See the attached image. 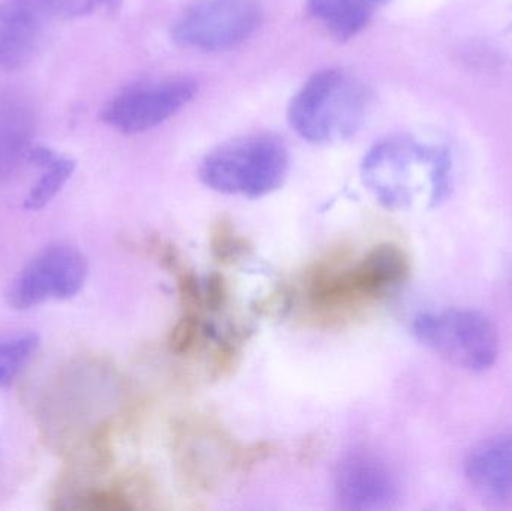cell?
Masks as SVG:
<instances>
[{
	"label": "cell",
	"instance_id": "6da1fadb",
	"mask_svg": "<svg viewBox=\"0 0 512 511\" xmlns=\"http://www.w3.org/2000/svg\"><path fill=\"white\" fill-rule=\"evenodd\" d=\"M409 276L411 260L397 243H378L357 260L351 246L337 245L307 266L298 296L307 320L340 326L394 296Z\"/></svg>",
	"mask_w": 512,
	"mask_h": 511
},
{
	"label": "cell",
	"instance_id": "8fae6325",
	"mask_svg": "<svg viewBox=\"0 0 512 511\" xmlns=\"http://www.w3.org/2000/svg\"><path fill=\"white\" fill-rule=\"evenodd\" d=\"M38 116L32 99L17 89L0 90V183L27 161Z\"/></svg>",
	"mask_w": 512,
	"mask_h": 511
},
{
	"label": "cell",
	"instance_id": "7a4b0ae2",
	"mask_svg": "<svg viewBox=\"0 0 512 511\" xmlns=\"http://www.w3.org/2000/svg\"><path fill=\"white\" fill-rule=\"evenodd\" d=\"M369 102V90L357 78L342 69H322L291 99L289 125L309 143L345 140L363 125Z\"/></svg>",
	"mask_w": 512,
	"mask_h": 511
},
{
	"label": "cell",
	"instance_id": "277c9868",
	"mask_svg": "<svg viewBox=\"0 0 512 511\" xmlns=\"http://www.w3.org/2000/svg\"><path fill=\"white\" fill-rule=\"evenodd\" d=\"M412 332L442 359L465 371H487L498 359V329L489 317L472 309L423 312L415 318Z\"/></svg>",
	"mask_w": 512,
	"mask_h": 511
},
{
	"label": "cell",
	"instance_id": "9a60e30c",
	"mask_svg": "<svg viewBox=\"0 0 512 511\" xmlns=\"http://www.w3.org/2000/svg\"><path fill=\"white\" fill-rule=\"evenodd\" d=\"M209 249L221 266H236L254 254L251 240L237 230L231 219L219 218L209 230Z\"/></svg>",
	"mask_w": 512,
	"mask_h": 511
},
{
	"label": "cell",
	"instance_id": "9c48e42d",
	"mask_svg": "<svg viewBox=\"0 0 512 511\" xmlns=\"http://www.w3.org/2000/svg\"><path fill=\"white\" fill-rule=\"evenodd\" d=\"M337 500L348 510H384L399 497V486L390 468L364 450L348 453L334 473Z\"/></svg>",
	"mask_w": 512,
	"mask_h": 511
},
{
	"label": "cell",
	"instance_id": "52a82bcc",
	"mask_svg": "<svg viewBox=\"0 0 512 511\" xmlns=\"http://www.w3.org/2000/svg\"><path fill=\"white\" fill-rule=\"evenodd\" d=\"M195 93L197 84L191 78L141 81L117 93L102 110V120L123 134L149 131L179 113Z\"/></svg>",
	"mask_w": 512,
	"mask_h": 511
},
{
	"label": "cell",
	"instance_id": "e0dca14e",
	"mask_svg": "<svg viewBox=\"0 0 512 511\" xmlns=\"http://www.w3.org/2000/svg\"><path fill=\"white\" fill-rule=\"evenodd\" d=\"M38 347L39 336L33 332L0 336V389L17 380L35 356Z\"/></svg>",
	"mask_w": 512,
	"mask_h": 511
},
{
	"label": "cell",
	"instance_id": "7c38bea8",
	"mask_svg": "<svg viewBox=\"0 0 512 511\" xmlns=\"http://www.w3.org/2000/svg\"><path fill=\"white\" fill-rule=\"evenodd\" d=\"M466 477L475 491L489 500H512V432L478 446L465 465Z\"/></svg>",
	"mask_w": 512,
	"mask_h": 511
},
{
	"label": "cell",
	"instance_id": "2e32d148",
	"mask_svg": "<svg viewBox=\"0 0 512 511\" xmlns=\"http://www.w3.org/2000/svg\"><path fill=\"white\" fill-rule=\"evenodd\" d=\"M212 330L204 312L182 311L167 336V348L173 356L189 357L209 344Z\"/></svg>",
	"mask_w": 512,
	"mask_h": 511
},
{
	"label": "cell",
	"instance_id": "7402d4cb",
	"mask_svg": "<svg viewBox=\"0 0 512 511\" xmlns=\"http://www.w3.org/2000/svg\"><path fill=\"white\" fill-rule=\"evenodd\" d=\"M143 249L171 276L186 266L185 258L170 240L158 236L147 237L144 240Z\"/></svg>",
	"mask_w": 512,
	"mask_h": 511
},
{
	"label": "cell",
	"instance_id": "ac0fdd59",
	"mask_svg": "<svg viewBox=\"0 0 512 511\" xmlns=\"http://www.w3.org/2000/svg\"><path fill=\"white\" fill-rule=\"evenodd\" d=\"M248 341V330L230 327L213 339L212 354L209 360V375L219 381L231 377L242 362L243 350Z\"/></svg>",
	"mask_w": 512,
	"mask_h": 511
},
{
	"label": "cell",
	"instance_id": "5b68a950",
	"mask_svg": "<svg viewBox=\"0 0 512 511\" xmlns=\"http://www.w3.org/2000/svg\"><path fill=\"white\" fill-rule=\"evenodd\" d=\"M89 276L86 255L68 242L45 246L9 282L6 302L15 311H29L47 302L77 296Z\"/></svg>",
	"mask_w": 512,
	"mask_h": 511
},
{
	"label": "cell",
	"instance_id": "d6986e66",
	"mask_svg": "<svg viewBox=\"0 0 512 511\" xmlns=\"http://www.w3.org/2000/svg\"><path fill=\"white\" fill-rule=\"evenodd\" d=\"M276 453V446L270 441L258 443H237L228 459V471L231 473H249L256 465L268 461Z\"/></svg>",
	"mask_w": 512,
	"mask_h": 511
},
{
	"label": "cell",
	"instance_id": "cb8c5ba5",
	"mask_svg": "<svg viewBox=\"0 0 512 511\" xmlns=\"http://www.w3.org/2000/svg\"><path fill=\"white\" fill-rule=\"evenodd\" d=\"M376 3L379 5H382V3L388 2V0H375Z\"/></svg>",
	"mask_w": 512,
	"mask_h": 511
},
{
	"label": "cell",
	"instance_id": "30bf717a",
	"mask_svg": "<svg viewBox=\"0 0 512 511\" xmlns=\"http://www.w3.org/2000/svg\"><path fill=\"white\" fill-rule=\"evenodd\" d=\"M53 0H0V72L17 71L41 47Z\"/></svg>",
	"mask_w": 512,
	"mask_h": 511
},
{
	"label": "cell",
	"instance_id": "44dd1931",
	"mask_svg": "<svg viewBox=\"0 0 512 511\" xmlns=\"http://www.w3.org/2000/svg\"><path fill=\"white\" fill-rule=\"evenodd\" d=\"M204 309L207 314H221L230 305V282L224 273L213 270L203 279Z\"/></svg>",
	"mask_w": 512,
	"mask_h": 511
},
{
	"label": "cell",
	"instance_id": "ba28073f",
	"mask_svg": "<svg viewBox=\"0 0 512 511\" xmlns=\"http://www.w3.org/2000/svg\"><path fill=\"white\" fill-rule=\"evenodd\" d=\"M433 149L411 138H387L375 144L364 158V182L385 207L411 206L417 194L415 168L429 161Z\"/></svg>",
	"mask_w": 512,
	"mask_h": 511
},
{
	"label": "cell",
	"instance_id": "4fadbf2b",
	"mask_svg": "<svg viewBox=\"0 0 512 511\" xmlns=\"http://www.w3.org/2000/svg\"><path fill=\"white\" fill-rule=\"evenodd\" d=\"M27 162L41 168V176L27 192L23 209L38 212L51 203L60 194L74 174V159L48 146H32Z\"/></svg>",
	"mask_w": 512,
	"mask_h": 511
},
{
	"label": "cell",
	"instance_id": "8992f818",
	"mask_svg": "<svg viewBox=\"0 0 512 511\" xmlns=\"http://www.w3.org/2000/svg\"><path fill=\"white\" fill-rule=\"evenodd\" d=\"M261 20L259 0H200L174 24V41L200 51L231 50L251 38Z\"/></svg>",
	"mask_w": 512,
	"mask_h": 511
},
{
	"label": "cell",
	"instance_id": "603a6c76",
	"mask_svg": "<svg viewBox=\"0 0 512 511\" xmlns=\"http://www.w3.org/2000/svg\"><path fill=\"white\" fill-rule=\"evenodd\" d=\"M57 18H78L98 11L116 12L122 0H53Z\"/></svg>",
	"mask_w": 512,
	"mask_h": 511
},
{
	"label": "cell",
	"instance_id": "3957f363",
	"mask_svg": "<svg viewBox=\"0 0 512 511\" xmlns=\"http://www.w3.org/2000/svg\"><path fill=\"white\" fill-rule=\"evenodd\" d=\"M288 170V150L279 138L251 135L212 150L201 162L200 177L221 194L259 198L277 191Z\"/></svg>",
	"mask_w": 512,
	"mask_h": 511
},
{
	"label": "cell",
	"instance_id": "5bb4252c",
	"mask_svg": "<svg viewBox=\"0 0 512 511\" xmlns=\"http://www.w3.org/2000/svg\"><path fill=\"white\" fill-rule=\"evenodd\" d=\"M375 0H307L309 14L339 41L357 36L369 24Z\"/></svg>",
	"mask_w": 512,
	"mask_h": 511
},
{
	"label": "cell",
	"instance_id": "ffe728a7",
	"mask_svg": "<svg viewBox=\"0 0 512 511\" xmlns=\"http://www.w3.org/2000/svg\"><path fill=\"white\" fill-rule=\"evenodd\" d=\"M176 279L177 299L182 311H198L206 314L204 309L203 279L186 264L179 272L174 273Z\"/></svg>",
	"mask_w": 512,
	"mask_h": 511
}]
</instances>
